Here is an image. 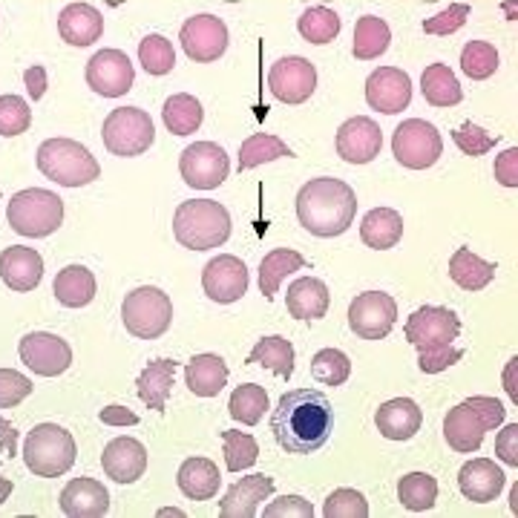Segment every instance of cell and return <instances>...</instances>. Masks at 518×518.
<instances>
[{
  "label": "cell",
  "mask_w": 518,
  "mask_h": 518,
  "mask_svg": "<svg viewBox=\"0 0 518 518\" xmlns=\"http://www.w3.org/2000/svg\"><path fill=\"white\" fill-rule=\"evenodd\" d=\"M271 432H274L277 444L291 455H311V452L323 449L334 432L331 401L317 389L285 392L274 409Z\"/></svg>",
  "instance_id": "obj_1"
},
{
  "label": "cell",
  "mask_w": 518,
  "mask_h": 518,
  "mask_svg": "<svg viewBox=\"0 0 518 518\" xmlns=\"http://www.w3.org/2000/svg\"><path fill=\"white\" fill-rule=\"evenodd\" d=\"M357 216V196L343 179H311L297 193V219L308 234L331 236L346 234Z\"/></svg>",
  "instance_id": "obj_2"
},
{
  "label": "cell",
  "mask_w": 518,
  "mask_h": 518,
  "mask_svg": "<svg viewBox=\"0 0 518 518\" xmlns=\"http://www.w3.org/2000/svg\"><path fill=\"white\" fill-rule=\"evenodd\" d=\"M173 236L182 248L211 251L228 242L231 213L216 199H190L173 213Z\"/></svg>",
  "instance_id": "obj_3"
},
{
  "label": "cell",
  "mask_w": 518,
  "mask_h": 518,
  "mask_svg": "<svg viewBox=\"0 0 518 518\" xmlns=\"http://www.w3.org/2000/svg\"><path fill=\"white\" fill-rule=\"evenodd\" d=\"M38 170L61 188H84L101 176V167L84 144L72 139H47L38 147Z\"/></svg>",
  "instance_id": "obj_4"
},
{
  "label": "cell",
  "mask_w": 518,
  "mask_h": 518,
  "mask_svg": "<svg viewBox=\"0 0 518 518\" xmlns=\"http://www.w3.org/2000/svg\"><path fill=\"white\" fill-rule=\"evenodd\" d=\"M6 222L12 225L15 234L32 239L55 234L64 222V199L52 190L26 188L9 199Z\"/></svg>",
  "instance_id": "obj_5"
},
{
  "label": "cell",
  "mask_w": 518,
  "mask_h": 518,
  "mask_svg": "<svg viewBox=\"0 0 518 518\" xmlns=\"http://www.w3.org/2000/svg\"><path fill=\"white\" fill-rule=\"evenodd\" d=\"M75 438L64 426L38 424L24 441L26 470L41 475V478H58L72 470L75 464Z\"/></svg>",
  "instance_id": "obj_6"
},
{
  "label": "cell",
  "mask_w": 518,
  "mask_h": 518,
  "mask_svg": "<svg viewBox=\"0 0 518 518\" xmlns=\"http://www.w3.org/2000/svg\"><path fill=\"white\" fill-rule=\"evenodd\" d=\"M124 329L139 340H159L173 323V303L162 288L142 285L130 291L121 303Z\"/></svg>",
  "instance_id": "obj_7"
},
{
  "label": "cell",
  "mask_w": 518,
  "mask_h": 518,
  "mask_svg": "<svg viewBox=\"0 0 518 518\" xmlns=\"http://www.w3.org/2000/svg\"><path fill=\"white\" fill-rule=\"evenodd\" d=\"M101 139L113 156L133 159V156H142L153 147L156 127H153L150 113L142 107H116L110 116L104 118Z\"/></svg>",
  "instance_id": "obj_8"
},
{
  "label": "cell",
  "mask_w": 518,
  "mask_h": 518,
  "mask_svg": "<svg viewBox=\"0 0 518 518\" xmlns=\"http://www.w3.org/2000/svg\"><path fill=\"white\" fill-rule=\"evenodd\" d=\"M392 153L403 167L426 170V167H432L441 159L444 142H441V133H438L435 124H429L424 118H406L395 130Z\"/></svg>",
  "instance_id": "obj_9"
},
{
  "label": "cell",
  "mask_w": 518,
  "mask_h": 518,
  "mask_svg": "<svg viewBox=\"0 0 518 518\" xmlns=\"http://www.w3.org/2000/svg\"><path fill=\"white\" fill-rule=\"evenodd\" d=\"M398 323V303L392 294L383 291H366L357 294L349 306V329L360 340H383Z\"/></svg>",
  "instance_id": "obj_10"
},
{
  "label": "cell",
  "mask_w": 518,
  "mask_h": 518,
  "mask_svg": "<svg viewBox=\"0 0 518 518\" xmlns=\"http://www.w3.org/2000/svg\"><path fill=\"white\" fill-rule=\"evenodd\" d=\"M179 173H182L188 188L213 190L228 179L231 162H228V153L219 144L196 142L185 147V153L179 159Z\"/></svg>",
  "instance_id": "obj_11"
},
{
  "label": "cell",
  "mask_w": 518,
  "mask_h": 518,
  "mask_svg": "<svg viewBox=\"0 0 518 518\" xmlns=\"http://www.w3.org/2000/svg\"><path fill=\"white\" fill-rule=\"evenodd\" d=\"M406 340L421 352V349H438V346H452V340L461 334V320L452 308L424 306L418 308L406 320Z\"/></svg>",
  "instance_id": "obj_12"
},
{
  "label": "cell",
  "mask_w": 518,
  "mask_h": 518,
  "mask_svg": "<svg viewBox=\"0 0 518 518\" xmlns=\"http://www.w3.org/2000/svg\"><path fill=\"white\" fill-rule=\"evenodd\" d=\"M136 70L133 61L121 49H101L87 61V84L95 95L121 98L133 90Z\"/></svg>",
  "instance_id": "obj_13"
},
{
  "label": "cell",
  "mask_w": 518,
  "mask_h": 518,
  "mask_svg": "<svg viewBox=\"0 0 518 518\" xmlns=\"http://www.w3.org/2000/svg\"><path fill=\"white\" fill-rule=\"evenodd\" d=\"M179 41L190 61L211 64V61H219L228 49V26L216 15H193L182 26Z\"/></svg>",
  "instance_id": "obj_14"
},
{
  "label": "cell",
  "mask_w": 518,
  "mask_h": 518,
  "mask_svg": "<svg viewBox=\"0 0 518 518\" xmlns=\"http://www.w3.org/2000/svg\"><path fill=\"white\" fill-rule=\"evenodd\" d=\"M268 87L283 104H303L317 90V70L303 55H288L271 67Z\"/></svg>",
  "instance_id": "obj_15"
},
{
  "label": "cell",
  "mask_w": 518,
  "mask_h": 518,
  "mask_svg": "<svg viewBox=\"0 0 518 518\" xmlns=\"http://www.w3.org/2000/svg\"><path fill=\"white\" fill-rule=\"evenodd\" d=\"M21 360L26 363V369H32L35 375L41 377H58L70 369L72 349L70 343L58 334L49 331H32L26 334L18 346Z\"/></svg>",
  "instance_id": "obj_16"
},
{
  "label": "cell",
  "mask_w": 518,
  "mask_h": 518,
  "mask_svg": "<svg viewBox=\"0 0 518 518\" xmlns=\"http://www.w3.org/2000/svg\"><path fill=\"white\" fill-rule=\"evenodd\" d=\"M202 288L208 294V300L219 306H231L236 300H242V294L248 291V268L245 262L234 254H222L211 259L202 271Z\"/></svg>",
  "instance_id": "obj_17"
},
{
  "label": "cell",
  "mask_w": 518,
  "mask_h": 518,
  "mask_svg": "<svg viewBox=\"0 0 518 518\" xmlns=\"http://www.w3.org/2000/svg\"><path fill=\"white\" fill-rule=\"evenodd\" d=\"M366 101L377 113L398 116L412 101V78L398 67H380L366 78Z\"/></svg>",
  "instance_id": "obj_18"
},
{
  "label": "cell",
  "mask_w": 518,
  "mask_h": 518,
  "mask_svg": "<svg viewBox=\"0 0 518 518\" xmlns=\"http://www.w3.org/2000/svg\"><path fill=\"white\" fill-rule=\"evenodd\" d=\"M380 147H383V133L372 118H349L337 130V156L349 165L375 162L380 156Z\"/></svg>",
  "instance_id": "obj_19"
},
{
  "label": "cell",
  "mask_w": 518,
  "mask_h": 518,
  "mask_svg": "<svg viewBox=\"0 0 518 518\" xmlns=\"http://www.w3.org/2000/svg\"><path fill=\"white\" fill-rule=\"evenodd\" d=\"M101 467H104V475L113 478L116 484H133L147 470V449L136 438L118 435L104 447Z\"/></svg>",
  "instance_id": "obj_20"
},
{
  "label": "cell",
  "mask_w": 518,
  "mask_h": 518,
  "mask_svg": "<svg viewBox=\"0 0 518 518\" xmlns=\"http://www.w3.org/2000/svg\"><path fill=\"white\" fill-rule=\"evenodd\" d=\"M507 484V475L501 467H495L490 458H472L458 472V487L461 495L472 504H490L495 501Z\"/></svg>",
  "instance_id": "obj_21"
},
{
  "label": "cell",
  "mask_w": 518,
  "mask_h": 518,
  "mask_svg": "<svg viewBox=\"0 0 518 518\" xmlns=\"http://www.w3.org/2000/svg\"><path fill=\"white\" fill-rule=\"evenodd\" d=\"M0 280L12 291H32L44 280V257L35 248L12 245L0 254Z\"/></svg>",
  "instance_id": "obj_22"
},
{
  "label": "cell",
  "mask_w": 518,
  "mask_h": 518,
  "mask_svg": "<svg viewBox=\"0 0 518 518\" xmlns=\"http://www.w3.org/2000/svg\"><path fill=\"white\" fill-rule=\"evenodd\" d=\"M274 493V478L271 475H248L231 484V490L225 493L219 513L228 518H254L259 513V504Z\"/></svg>",
  "instance_id": "obj_23"
},
{
  "label": "cell",
  "mask_w": 518,
  "mask_h": 518,
  "mask_svg": "<svg viewBox=\"0 0 518 518\" xmlns=\"http://www.w3.org/2000/svg\"><path fill=\"white\" fill-rule=\"evenodd\" d=\"M58 35L70 47H93L104 35V15L90 3H70L58 15Z\"/></svg>",
  "instance_id": "obj_24"
},
{
  "label": "cell",
  "mask_w": 518,
  "mask_h": 518,
  "mask_svg": "<svg viewBox=\"0 0 518 518\" xmlns=\"http://www.w3.org/2000/svg\"><path fill=\"white\" fill-rule=\"evenodd\" d=\"M61 510L72 518H98L110 510V493L95 478H72L61 493Z\"/></svg>",
  "instance_id": "obj_25"
},
{
  "label": "cell",
  "mask_w": 518,
  "mask_h": 518,
  "mask_svg": "<svg viewBox=\"0 0 518 518\" xmlns=\"http://www.w3.org/2000/svg\"><path fill=\"white\" fill-rule=\"evenodd\" d=\"M375 424L383 438H389V441H409V438H415L421 432L424 415H421V406L415 401L395 398V401H386L377 409Z\"/></svg>",
  "instance_id": "obj_26"
},
{
  "label": "cell",
  "mask_w": 518,
  "mask_h": 518,
  "mask_svg": "<svg viewBox=\"0 0 518 518\" xmlns=\"http://www.w3.org/2000/svg\"><path fill=\"white\" fill-rule=\"evenodd\" d=\"M329 288L317 277H300L288 285L285 308L294 320H320L329 311Z\"/></svg>",
  "instance_id": "obj_27"
},
{
  "label": "cell",
  "mask_w": 518,
  "mask_h": 518,
  "mask_svg": "<svg viewBox=\"0 0 518 518\" xmlns=\"http://www.w3.org/2000/svg\"><path fill=\"white\" fill-rule=\"evenodd\" d=\"M185 383L196 398H216L228 386V363L219 354H196L185 366Z\"/></svg>",
  "instance_id": "obj_28"
},
{
  "label": "cell",
  "mask_w": 518,
  "mask_h": 518,
  "mask_svg": "<svg viewBox=\"0 0 518 518\" xmlns=\"http://www.w3.org/2000/svg\"><path fill=\"white\" fill-rule=\"evenodd\" d=\"M484 424L467 403H458L444 418V438L455 452H478L484 444Z\"/></svg>",
  "instance_id": "obj_29"
},
{
  "label": "cell",
  "mask_w": 518,
  "mask_h": 518,
  "mask_svg": "<svg viewBox=\"0 0 518 518\" xmlns=\"http://www.w3.org/2000/svg\"><path fill=\"white\" fill-rule=\"evenodd\" d=\"M176 484H179L182 495H188L193 501H208V498L219 493L222 478H219V467L213 464L211 458H188L179 467Z\"/></svg>",
  "instance_id": "obj_30"
},
{
  "label": "cell",
  "mask_w": 518,
  "mask_h": 518,
  "mask_svg": "<svg viewBox=\"0 0 518 518\" xmlns=\"http://www.w3.org/2000/svg\"><path fill=\"white\" fill-rule=\"evenodd\" d=\"M173 375H176V360H153L142 369V375L136 380V389H139V398L147 403L150 409L156 412H165L167 398H170V389H173Z\"/></svg>",
  "instance_id": "obj_31"
},
{
  "label": "cell",
  "mask_w": 518,
  "mask_h": 518,
  "mask_svg": "<svg viewBox=\"0 0 518 518\" xmlns=\"http://www.w3.org/2000/svg\"><path fill=\"white\" fill-rule=\"evenodd\" d=\"M360 239L375 248V251H389L403 239V216L392 208H375L363 216L360 222Z\"/></svg>",
  "instance_id": "obj_32"
},
{
  "label": "cell",
  "mask_w": 518,
  "mask_h": 518,
  "mask_svg": "<svg viewBox=\"0 0 518 518\" xmlns=\"http://www.w3.org/2000/svg\"><path fill=\"white\" fill-rule=\"evenodd\" d=\"M58 303L67 308H84L95 300V274L84 265H67L58 271L55 285H52Z\"/></svg>",
  "instance_id": "obj_33"
},
{
  "label": "cell",
  "mask_w": 518,
  "mask_h": 518,
  "mask_svg": "<svg viewBox=\"0 0 518 518\" xmlns=\"http://www.w3.org/2000/svg\"><path fill=\"white\" fill-rule=\"evenodd\" d=\"M306 265V257L291 248H277V251L265 254V259L259 262V291L265 294V300H274L285 277L294 271H303Z\"/></svg>",
  "instance_id": "obj_34"
},
{
  "label": "cell",
  "mask_w": 518,
  "mask_h": 518,
  "mask_svg": "<svg viewBox=\"0 0 518 518\" xmlns=\"http://www.w3.org/2000/svg\"><path fill=\"white\" fill-rule=\"evenodd\" d=\"M449 277L452 283L461 285L464 291H481L493 283L495 262H487L478 254H472L470 248H458L449 259Z\"/></svg>",
  "instance_id": "obj_35"
},
{
  "label": "cell",
  "mask_w": 518,
  "mask_h": 518,
  "mask_svg": "<svg viewBox=\"0 0 518 518\" xmlns=\"http://www.w3.org/2000/svg\"><path fill=\"white\" fill-rule=\"evenodd\" d=\"M421 93L432 107H455L461 104L464 90L447 64H429L421 75Z\"/></svg>",
  "instance_id": "obj_36"
},
{
  "label": "cell",
  "mask_w": 518,
  "mask_h": 518,
  "mask_svg": "<svg viewBox=\"0 0 518 518\" xmlns=\"http://www.w3.org/2000/svg\"><path fill=\"white\" fill-rule=\"evenodd\" d=\"M389 41H392L389 24L383 18H375V15H363L354 26V58L357 61H375L389 49Z\"/></svg>",
  "instance_id": "obj_37"
},
{
  "label": "cell",
  "mask_w": 518,
  "mask_h": 518,
  "mask_svg": "<svg viewBox=\"0 0 518 518\" xmlns=\"http://www.w3.org/2000/svg\"><path fill=\"white\" fill-rule=\"evenodd\" d=\"M248 363L265 366L268 372L288 380V377L294 375V346H291V340H285L280 334L262 337V340H257V346L251 349V354H248Z\"/></svg>",
  "instance_id": "obj_38"
},
{
  "label": "cell",
  "mask_w": 518,
  "mask_h": 518,
  "mask_svg": "<svg viewBox=\"0 0 518 518\" xmlns=\"http://www.w3.org/2000/svg\"><path fill=\"white\" fill-rule=\"evenodd\" d=\"M162 118H165V127L173 136H190V133H196L202 127L205 110H202V104L193 95L179 93L167 98Z\"/></svg>",
  "instance_id": "obj_39"
},
{
  "label": "cell",
  "mask_w": 518,
  "mask_h": 518,
  "mask_svg": "<svg viewBox=\"0 0 518 518\" xmlns=\"http://www.w3.org/2000/svg\"><path fill=\"white\" fill-rule=\"evenodd\" d=\"M297 29H300V35L306 38L308 44L323 47V44H331L340 35L343 21H340V15L334 9H329V6H311V9H306L300 15Z\"/></svg>",
  "instance_id": "obj_40"
},
{
  "label": "cell",
  "mask_w": 518,
  "mask_h": 518,
  "mask_svg": "<svg viewBox=\"0 0 518 518\" xmlns=\"http://www.w3.org/2000/svg\"><path fill=\"white\" fill-rule=\"evenodd\" d=\"M294 156L291 147L268 133H254L251 139H245L239 147V170H254V167L265 165V162H277V159H288Z\"/></svg>",
  "instance_id": "obj_41"
},
{
  "label": "cell",
  "mask_w": 518,
  "mask_h": 518,
  "mask_svg": "<svg viewBox=\"0 0 518 518\" xmlns=\"http://www.w3.org/2000/svg\"><path fill=\"white\" fill-rule=\"evenodd\" d=\"M398 498L406 510L412 513H426L438 501V481L429 472H409L398 481Z\"/></svg>",
  "instance_id": "obj_42"
},
{
  "label": "cell",
  "mask_w": 518,
  "mask_h": 518,
  "mask_svg": "<svg viewBox=\"0 0 518 518\" xmlns=\"http://www.w3.org/2000/svg\"><path fill=\"white\" fill-rule=\"evenodd\" d=\"M228 409H231V418L239 424L257 426L268 409V392L257 383H242L234 389Z\"/></svg>",
  "instance_id": "obj_43"
},
{
  "label": "cell",
  "mask_w": 518,
  "mask_h": 518,
  "mask_svg": "<svg viewBox=\"0 0 518 518\" xmlns=\"http://www.w3.org/2000/svg\"><path fill=\"white\" fill-rule=\"evenodd\" d=\"M352 375V360L340 349H320L311 357V377L323 386H343Z\"/></svg>",
  "instance_id": "obj_44"
},
{
  "label": "cell",
  "mask_w": 518,
  "mask_h": 518,
  "mask_svg": "<svg viewBox=\"0 0 518 518\" xmlns=\"http://www.w3.org/2000/svg\"><path fill=\"white\" fill-rule=\"evenodd\" d=\"M225 441V467L231 472L251 470L259 458V444L254 441V435L248 432H236V429H225L222 432Z\"/></svg>",
  "instance_id": "obj_45"
},
{
  "label": "cell",
  "mask_w": 518,
  "mask_h": 518,
  "mask_svg": "<svg viewBox=\"0 0 518 518\" xmlns=\"http://www.w3.org/2000/svg\"><path fill=\"white\" fill-rule=\"evenodd\" d=\"M139 61H142L147 75H167L176 67V52H173V44L167 41L165 35L150 32L139 44Z\"/></svg>",
  "instance_id": "obj_46"
},
{
  "label": "cell",
  "mask_w": 518,
  "mask_h": 518,
  "mask_svg": "<svg viewBox=\"0 0 518 518\" xmlns=\"http://www.w3.org/2000/svg\"><path fill=\"white\" fill-rule=\"evenodd\" d=\"M461 70L470 75L472 81H484L498 70V52L487 41H470L461 49Z\"/></svg>",
  "instance_id": "obj_47"
},
{
  "label": "cell",
  "mask_w": 518,
  "mask_h": 518,
  "mask_svg": "<svg viewBox=\"0 0 518 518\" xmlns=\"http://www.w3.org/2000/svg\"><path fill=\"white\" fill-rule=\"evenodd\" d=\"M32 110L21 95H0V136L12 139L29 130Z\"/></svg>",
  "instance_id": "obj_48"
},
{
  "label": "cell",
  "mask_w": 518,
  "mask_h": 518,
  "mask_svg": "<svg viewBox=\"0 0 518 518\" xmlns=\"http://www.w3.org/2000/svg\"><path fill=\"white\" fill-rule=\"evenodd\" d=\"M323 516L326 518H366L369 516V501L357 490H334L323 504Z\"/></svg>",
  "instance_id": "obj_49"
},
{
  "label": "cell",
  "mask_w": 518,
  "mask_h": 518,
  "mask_svg": "<svg viewBox=\"0 0 518 518\" xmlns=\"http://www.w3.org/2000/svg\"><path fill=\"white\" fill-rule=\"evenodd\" d=\"M452 142L458 144V150H461L464 156H472V159H475V156L490 153L495 147V142H498V136H493V133H487L484 127L467 121V124H461V127L452 133Z\"/></svg>",
  "instance_id": "obj_50"
},
{
  "label": "cell",
  "mask_w": 518,
  "mask_h": 518,
  "mask_svg": "<svg viewBox=\"0 0 518 518\" xmlns=\"http://www.w3.org/2000/svg\"><path fill=\"white\" fill-rule=\"evenodd\" d=\"M32 395V380L15 369H0V409H12Z\"/></svg>",
  "instance_id": "obj_51"
},
{
  "label": "cell",
  "mask_w": 518,
  "mask_h": 518,
  "mask_svg": "<svg viewBox=\"0 0 518 518\" xmlns=\"http://www.w3.org/2000/svg\"><path fill=\"white\" fill-rule=\"evenodd\" d=\"M467 18H470V6L467 3H452L449 9L444 12H438L435 18H426L424 21V32L426 35H452V32H458L461 26L467 24Z\"/></svg>",
  "instance_id": "obj_52"
},
{
  "label": "cell",
  "mask_w": 518,
  "mask_h": 518,
  "mask_svg": "<svg viewBox=\"0 0 518 518\" xmlns=\"http://www.w3.org/2000/svg\"><path fill=\"white\" fill-rule=\"evenodd\" d=\"M461 357H464V352H461V349H452V346L421 349V352H418V369H421L424 375H438V372H447L449 366H455Z\"/></svg>",
  "instance_id": "obj_53"
},
{
  "label": "cell",
  "mask_w": 518,
  "mask_h": 518,
  "mask_svg": "<svg viewBox=\"0 0 518 518\" xmlns=\"http://www.w3.org/2000/svg\"><path fill=\"white\" fill-rule=\"evenodd\" d=\"M464 403L478 415V421L484 424L487 432H490V429H498V426L504 424V418H507V409L501 406V401L487 398V395H475V398H467Z\"/></svg>",
  "instance_id": "obj_54"
},
{
  "label": "cell",
  "mask_w": 518,
  "mask_h": 518,
  "mask_svg": "<svg viewBox=\"0 0 518 518\" xmlns=\"http://www.w3.org/2000/svg\"><path fill=\"white\" fill-rule=\"evenodd\" d=\"M265 516L268 518H283V516H297V518H311L314 516V507L311 501H306L303 495H283L277 501H271L265 507Z\"/></svg>",
  "instance_id": "obj_55"
},
{
  "label": "cell",
  "mask_w": 518,
  "mask_h": 518,
  "mask_svg": "<svg viewBox=\"0 0 518 518\" xmlns=\"http://www.w3.org/2000/svg\"><path fill=\"white\" fill-rule=\"evenodd\" d=\"M495 182L504 185V188H518V147L504 150L498 159H495Z\"/></svg>",
  "instance_id": "obj_56"
},
{
  "label": "cell",
  "mask_w": 518,
  "mask_h": 518,
  "mask_svg": "<svg viewBox=\"0 0 518 518\" xmlns=\"http://www.w3.org/2000/svg\"><path fill=\"white\" fill-rule=\"evenodd\" d=\"M495 455L507 467H518V424H507L498 432V438H495Z\"/></svg>",
  "instance_id": "obj_57"
},
{
  "label": "cell",
  "mask_w": 518,
  "mask_h": 518,
  "mask_svg": "<svg viewBox=\"0 0 518 518\" xmlns=\"http://www.w3.org/2000/svg\"><path fill=\"white\" fill-rule=\"evenodd\" d=\"M101 424L107 426H136L139 424V415L136 412H130L127 406H107V409H101Z\"/></svg>",
  "instance_id": "obj_58"
},
{
  "label": "cell",
  "mask_w": 518,
  "mask_h": 518,
  "mask_svg": "<svg viewBox=\"0 0 518 518\" xmlns=\"http://www.w3.org/2000/svg\"><path fill=\"white\" fill-rule=\"evenodd\" d=\"M24 81H26V93L38 101V98L44 95V90H47V70L35 64V67H29V70L24 72Z\"/></svg>",
  "instance_id": "obj_59"
},
{
  "label": "cell",
  "mask_w": 518,
  "mask_h": 518,
  "mask_svg": "<svg viewBox=\"0 0 518 518\" xmlns=\"http://www.w3.org/2000/svg\"><path fill=\"white\" fill-rule=\"evenodd\" d=\"M0 452L3 455H18V429L0 418Z\"/></svg>",
  "instance_id": "obj_60"
},
{
  "label": "cell",
  "mask_w": 518,
  "mask_h": 518,
  "mask_svg": "<svg viewBox=\"0 0 518 518\" xmlns=\"http://www.w3.org/2000/svg\"><path fill=\"white\" fill-rule=\"evenodd\" d=\"M516 366H518V357H513V360H510V366H507V392H510V398L518 403V389L513 386V369H516Z\"/></svg>",
  "instance_id": "obj_61"
},
{
  "label": "cell",
  "mask_w": 518,
  "mask_h": 518,
  "mask_svg": "<svg viewBox=\"0 0 518 518\" xmlns=\"http://www.w3.org/2000/svg\"><path fill=\"white\" fill-rule=\"evenodd\" d=\"M9 495H12V481L0 475V504H3V501H6Z\"/></svg>",
  "instance_id": "obj_62"
},
{
  "label": "cell",
  "mask_w": 518,
  "mask_h": 518,
  "mask_svg": "<svg viewBox=\"0 0 518 518\" xmlns=\"http://www.w3.org/2000/svg\"><path fill=\"white\" fill-rule=\"evenodd\" d=\"M510 498H513V513H516V516H518V484H516V487H513V495H510Z\"/></svg>",
  "instance_id": "obj_63"
}]
</instances>
